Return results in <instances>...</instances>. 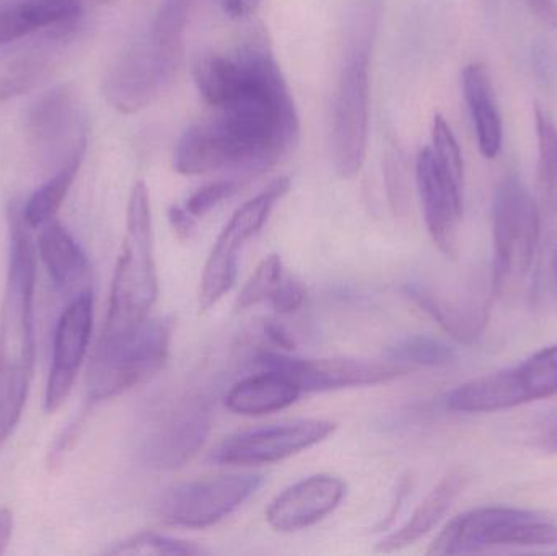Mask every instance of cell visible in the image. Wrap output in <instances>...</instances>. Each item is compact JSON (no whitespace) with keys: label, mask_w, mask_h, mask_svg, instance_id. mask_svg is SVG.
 I'll list each match as a JSON object with an SVG mask.
<instances>
[{"label":"cell","mask_w":557,"mask_h":556,"mask_svg":"<svg viewBox=\"0 0 557 556\" xmlns=\"http://www.w3.org/2000/svg\"><path fill=\"white\" fill-rule=\"evenodd\" d=\"M169 219L180 240H191L193 235L196 234V218L189 214L188 209L172 206L169 211Z\"/></svg>","instance_id":"35"},{"label":"cell","mask_w":557,"mask_h":556,"mask_svg":"<svg viewBox=\"0 0 557 556\" xmlns=\"http://www.w3.org/2000/svg\"><path fill=\"white\" fill-rule=\"evenodd\" d=\"M240 186L238 180H219V182L209 183V185L201 186L198 191L189 196L185 208L195 218H202L212 209L218 208L222 201L234 196L240 189Z\"/></svg>","instance_id":"32"},{"label":"cell","mask_w":557,"mask_h":556,"mask_svg":"<svg viewBox=\"0 0 557 556\" xmlns=\"http://www.w3.org/2000/svg\"><path fill=\"white\" fill-rule=\"evenodd\" d=\"M82 18V0H0V46Z\"/></svg>","instance_id":"20"},{"label":"cell","mask_w":557,"mask_h":556,"mask_svg":"<svg viewBox=\"0 0 557 556\" xmlns=\"http://www.w3.org/2000/svg\"><path fill=\"white\" fill-rule=\"evenodd\" d=\"M285 274L287 273H285L282 258L278 255L273 254L264 258L255 270L253 276L242 289L237 299V310H248L251 307L260 306V304H270Z\"/></svg>","instance_id":"30"},{"label":"cell","mask_w":557,"mask_h":556,"mask_svg":"<svg viewBox=\"0 0 557 556\" xmlns=\"http://www.w3.org/2000/svg\"><path fill=\"white\" fill-rule=\"evenodd\" d=\"M263 333L276 348L284 349L287 353L294 351L295 339L292 338L290 333L282 323L276 322V320H268V322H264Z\"/></svg>","instance_id":"36"},{"label":"cell","mask_w":557,"mask_h":556,"mask_svg":"<svg viewBox=\"0 0 557 556\" xmlns=\"http://www.w3.org/2000/svg\"><path fill=\"white\" fill-rule=\"evenodd\" d=\"M346 496V483L336 475L318 473L281 493L267 511L274 531L298 532L323 521Z\"/></svg>","instance_id":"19"},{"label":"cell","mask_w":557,"mask_h":556,"mask_svg":"<svg viewBox=\"0 0 557 556\" xmlns=\"http://www.w3.org/2000/svg\"><path fill=\"white\" fill-rule=\"evenodd\" d=\"M290 182L285 176L274 180L260 195L235 211L209 255L199 289V307L209 310L234 287L242 250L261 231L274 206L287 195Z\"/></svg>","instance_id":"11"},{"label":"cell","mask_w":557,"mask_h":556,"mask_svg":"<svg viewBox=\"0 0 557 556\" xmlns=\"http://www.w3.org/2000/svg\"><path fill=\"white\" fill-rule=\"evenodd\" d=\"M211 407L205 398L183 400L147 444V459L159 469H178L205 446L211 433Z\"/></svg>","instance_id":"18"},{"label":"cell","mask_w":557,"mask_h":556,"mask_svg":"<svg viewBox=\"0 0 557 556\" xmlns=\"http://www.w3.org/2000/svg\"><path fill=\"white\" fill-rule=\"evenodd\" d=\"M263 485L257 473H225L172 486L160 496L157 515L175 528L205 529L224 521Z\"/></svg>","instance_id":"10"},{"label":"cell","mask_w":557,"mask_h":556,"mask_svg":"<svg viewBox=\"0 0 557 556\" xmlns=\"http://www.w3.org/2000/svg\"><path fill=\"white\" fill-rule=\"evenodd\" d=\"M406 294L458 342L468 343L480 335L481 326L486 320L483 309H465L460 304L421 284H408Z\"/></svg>","instance_id":"25"},{"label":"cell","mask_w":557,"mask_h":556,"mask_svg":"<svg viewBox=\"0 0 557 556\" xmlns=\"http://www.w3.org/2000/svg\"><path fill=\"white\" fill-rule=\"evenodd\" d=\"M159 297L153 260L152 209L146 183L137 182L127 205L126 235L111 287L103 338L127 335L150 319Z\"/></svg>","instance_id":"4"},{"label":"cell","mask_w":557,"mask_h":556,"mask_svg":"<svg viewBox=\"0 0 557 556\" xmlns=\"http://www.w3.org/2000/svg\"><path fill=\"white\" fill-rule=\"evenodd\" d=\"M202 0H162L150 35L170 48L183 49V36Z\"/></svg>","instance_id":"29"},{"label":"cell","mask_w":557,"mask_h":556,"mask_svg":"<svg viewBox=\"0 0 557 556\" xmlns=\"http://www.w3.org/2000/svg\"><path fill=\"white\" fill-rule=\"evenodd\" d=\"M532 12L546 25L557 26V2L556 0H527Z\"/></svg>","instance_id":"38"},{"label":"cell","mask_w":557,"mask_h":556,"mask_svg":"<svg viewBox=\"0 0 557 556\" xmlns=\"http://www.w3.org/2000/svg\"><path fill=\"white\" fill-rule=\"evenodd\" d=\"M26 133L41 162L59 170L87 150V123L69 85L46 91L26 113Z\"/></svg>","instance_id":"12"},{"label":"cell","mask_w":557,"mask_h":556,"mask_svg":"<svg viewBox=\"0 0 557 556\" xmlns=\"http://www.w3.org/2000/svg\"><path fill=\"white\" fill-rule=\"evenodd\" d=\"M379 0H360L331 104V156L343 178L362 169L369 139L370 48Z\"/></svg>","instance_id":"3"},{"label":"cell","mask_w":557,"mask_h":556,"mask_svg":"<svg viewBox=\"0 0 557 556\" xmlns=\"http://www.w3.org/2000/svg\"><path fill=\"white\" fill-rule=\"evenodd\" d=\"M180 61V49L169 48L147 33L131 42L108 69L103 81L104 98L121 113H137L165 90Z\"/></svg>","instance_id":"9"},{"label":"cell","mask_w":557,"mask_h":556,"mask_svg":"<svg viewBox=\"0 0 557 556\" xmlns=\"http://www.w3.org/2000/svg\"><path fill=\"white\" fill-rule=\"evenodd\" d=\"M539 443L548 453L557 454V413L546 420L539 434Z\"/></svg>","instance_id":"39"},{"label":"cell","mask_w":557,"mask_h":556,"mask_svg":"<svg viewBox=\"0 0 557 556\" xmlns=\"http://www.w3.org/2000/svg\"><path fill=\"white\" fill-rule=\"evenodd\" d=\"M261 0H222L225 13L232 18H247L253 15L260 7Z\"/></svg>","instance_id":"37"},{"label":"cell","mask_w":557,"mask_h":556,"mask_svg":"<svg viewBox=\"0 0 557 556\" xmlns=\"http://www.w3.org/2000/svg\"><path fill=\"white\" fill-rule=\"evenodd\" d=\"M461 84L481 153L486 159H496L503 149L504 131L490 67L484 62H471L463 69Z\"/></svg>","instance_id":"22"},{"label":"cell","mask_w":557,"mask_h":556,"mask_svg":"<svg viewBox=\"0 0 557 556\" xmlns=\"http://www.w3.org/2000/svg\"><path fill=\"white\" fill-rule=\"evenodd\" d=\"M389 361L411 368H442L455 359V349L442 339L428 335H412L398 339L386 348Z\"/></svg>","instance_id":"28"},{"label":"cell","mask_w":557,"mask_h":556,"mask_svg":"<svg viewBox=\"0 0 557 556\" xmlns=\"http://www.w3.org/2000/svg\"><path fill=\"white\" fill-rule=\"evenodd\" d=\"M542 235V211L516 175L497 188L493 205V287L504 294L519 287L532 271Z\"/></svg>","instance_id":"7"},{"label":"cell","mask_w":557,"mask_h":556,"mask_svg":"<svg viewBox=\"0 0 557 556\" xmlns=\"http://www.w3.org/2000/svg\"><path fill=\"white\" fill-rule=\"evenodd\" d=\"M22 208L10 212V257L0 309V443L15 431L35 368V251Z\"/></svg>","instance_id":"2"},{"label":"cell","mask_w":557,"mask_h":556,"mask_svg":"<svg viewBox=\"0 0 557 556\" xmlns=\"http://www.w3.org/2000/svg\"><path fill=\"white\" fill-rule=\"evenodd\" d=\"M385 180L393 209L395 212L405 211L408 205V180H406L405 157L396 147L386 152Z\"/></svg>","instance_id":"33"},{"label":"cell","mask_w":557,"mask_h":556,"mask_svg":"<svg viewBox=\"0 0 557 556\" xmlns=\"http://www.w3.org/2000/svg\"><path fill=\"white\" fill-rule=\"evenodd\" d=\"M539 136V189L543 211L557 221V126L548 110L535 107Z\"/></svg>","instance_id":"26"},{"label":"cell","mask_w":557,"mask_h":556,"mask_svg":"<svg viewBox=\"0 0 557 556\" xmlns=\"http://www.w3.org/2000/svg\"><path fill=\"white\" fill-rule=\"evenodd\" d=\"M94 326V294L82 291L67 304L55 326L52 368L46 385L45 407L54 413L71 395L87 356Z\"/></svg>","instance_id":"17"},{"label":"cell","mask_w":557,"mask_h":556,"mask_svg":"<svg viewBox=\"0 0 557 556\" xmlns=\"http://www.w3.org/2000/svg\"><path fill=\"white\" fill-rule=\"evenodd\" d=\"M38 237V251L55 286L65 287L87 274V255L55 219L42 225Z\"/></svg>","instance_id":"24"},{"label":"cell","mask_w":557,"mask_h":556,"mask_svg":"<svg viewBox=\"0 0 557 556\" xmlns=\"http://www.w3.org/2000/svg\"><path fill=\"white\" fill-rule=\"evenodd\" d=\"M336 430L327 420H297L234 434L219 444L212 462L224 466H263L281 462L323 443Z\"/></svg>","instance_id":"15"},{"label":"cell","mask_w":557,"mask_h":556,"mask_svg":"<svg viewBox=\"0 0 557 556\" xmlns=\"http://www.w3.org/2000/svg\"><path fill=\"white\" fill-rule=\"evenodd\" d=\"M98 3H116L117 0H95Z\"/></svg>","instance_id":"41"},{"label":"cell","mask_w":557,"mask_h":556,"mask_svg":"<svg viewBox=\"0 0 557 556\" xmlns=\"http://www.w3.org/2000/svg\"><path fill=\"white\" fill-rule=\"evenodd\" d=\"M111 554L202 555L206 551L191 542L178 541L153 532H140L120 544V547L113 548Z\"/></svg>","instance_id":"31"},{"label":"cell","mask_w":557,"mask_h":556,"mask_svg":"<svg viewBox=\"0 0 557 556\" xmlns=\"http://www.w3.org/2000/svg\"><path fill=\"white\" fill-rule=\"evenodd\" d=\"M294 382L274 371H263L237 382L225 395V407L242 417H263L290 407L300 397Z\"/></svg>","instance_id":"23"},{"label":"cell","mask_w":557,"mask_h":556,"mask_svg":"<svg viewBox=\"0 0 557 556\" xmlns=\"http://www.w3.org/2000/svg\"><path fill=\"white\" fill-rule=\"evenodd\" d=\"M13 532V515L10 509H0V556L9 548Z\"/></svg>","instance_id":"40"},{"label":"cell","mask_w":557,"mask_h":556,"mask_svg":"<svg viewBox=\"0 0 557 556\" xmlns=\"http://www.w3.org/2000/svg\"><path fill=\"white\" fill-rule=\"evenodd\" d=\"M557 395V345L540 349L512 368L491 372L448 392L458 413H497Z\"/></svg>","instance_id":"8"},{"label":"cell","mask_w":557,"mask_h":556,"mask_svg":"<svg viewBox=\"0 0 557 556\" xmlns=\"http://www.w3.org/2000/svg\"><path fill=\"white\" fill-rule=\"evenodd\" d=\"M557 522L530 509L483 506L451 519L429 555H474L499 548L556 547Z\"/></svg>","instance_id":"5"},{"label":"cell","mask_w":557,"mask_h":556,"mask_svg":"<svg viewBox=\"0 0 557 556\" xmlns=\"http://www.w3.org/2000/svg\"><path fill=\"white\" fill-rule=\"evenodd\" d=\"M193 74L211 113L176 143V172L253 176L273 169L297 147V108L267 39L251 38L235 51L199 55Z\"/></svg>","instance_id":"1"},{"label":"cell","mask_w":557,"mask_h":556,"mask_svg":"<svg viewBox=\"0 0 557 556\" xmlns=\"http://www.w3.org/2000/svg\"><path fill=\"white\" fill-rule=\"evenodd\" d=\"M264 371H274L287 378L304 392H331L341 388L367 387L386 384L408 375L411 368L393 361L367 359H300L284 353L267 351L258 356Z\"/></svg>","instance_id":"13"},{"label":"cell","mask_w":557,"mask_h":556,"mask_svg":"<svg viewBox=\"0 0 557 556\" xmlns=\"http://www.w3.org/2000/svg\"><path fill=\"white\" fill-rule=\"evenodd\" d=\"M467 483L468 473L463 470H454L445 475L422 499L409 521L376 545V552L392 554V552L403 551V548L421 541L429 532L434 531L445 515L450 511L451 505L457 502L458 496L463 493Z\"/></svg>","instance_id":"21"},{"label":"cell","mask_w":557,"mask_h":556,"mask_svg":"<svg viewBox=\"0 0 557 556\" xmlns=\"http://www.w3.org/2000/svg\"><path fill=\"white\" fill-rule=\"evenodd\" d=\"M305 296H307V291H305L304 284L297 277L285 274L276 294L270 300V306L273 307L274 312L288 316V313L297 312L304 306Z\"/></svg>","instance_id":"34"},{"label":"cell","mask_w":557,"mask_h":556,"mask_svg":"<svg viewBox=\"0 0 557 556\" xmlns=\"http://www.w3.org/2000/svg\"><path fill=\"white\" fill-rule=\"evenodd\" d=\"M84 29V18L49 26L0 46V101L32 91L61 64Z\"/></svg>","instance_id":"14"},{"label":"cell","mask_w":557,"mask_h":556,"mask_svg":"<svg viewBox=\"0 0 557 556\" xmlns=\"http://www.w3.org/2000/svg\"><path fill=\"white\" fill-rule=\"evenodd\" d=\"M416 183L429 234L441 254L454 260L460 251L465 182L451 176L425 147L416 160Z\"/></svg>","instance_id":"16"},{"label":"cell","mask_w":557,"mask_h":556,"mask_svg":"<svg viewBox=\"0 0 557 556\" xmlns=\"http://www.w3.org/2000/svg\"><path fill=\"white\" fill-rule=\"evenodd\" d=\"M172 330L170 317H150L127 335L100 336L88 365V398L117 397L157 374L169 358Z\"/></svg>","instance_id":"6"},{"label":"cell","mask_w":557,"mask_h":556,"mask_svg":"<svg viewBox=\"0 0 557 556\" xmlns=\"http://www.w3.org/2000/svg\"><path fill=\"white\" fill-rule=\"evenodd\" d=\"M82 160L84 159L71 160L61 169L55 170L54 175L26 199L22 208V215L29 228L42 227L55 219L59 208L64 202L65 196L77 176Z\"/></svg>","instance_id":"27"}]
</instances>
